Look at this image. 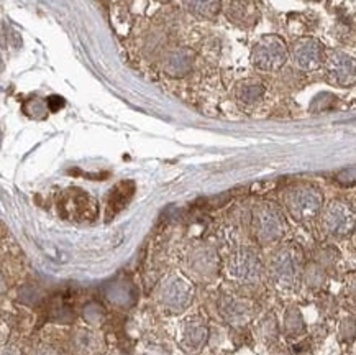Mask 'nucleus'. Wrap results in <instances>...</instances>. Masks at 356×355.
Returning a JSON list of instances; mask_svg holds the SVG:
<instances>
[{
    "instance_id": "nucleus-13",
    "label": "nucleus",
    "mask_w": 356,
    "mask_h": 355,
    "mask_svg": "<svg viewBox=\"0 0 356 355\" xmlns=\"http://www.w3.org/2000/svg\"><path fill=\"white\" fill-rule=\"evenodd\" d=\"M182 6L194 17L213 20L222 10V0H182Z\"/></svg>"
},
{
    "instance_id": "nucleus-14",
    "label": "nucleus",
    "mask_w": 356,
    "mask_h": 355,
    "mask_svg": "<svg viewBox=\"0 0 356 355\" xmlns=\"http://www.w3.org/2000/svg\"><path fill=\"white\" fill-rule=\"evenodd\" d=\"M236 99L245 106H254L263 99L264 86L258 79H243L235 89Z\"/></svg>"
},
{
    "instance_id": "nucleus-18",
    "label": "nucleus",
    "mask_w": 356,
    "mask_h": 355,
    "mask_svg": "<svg viewBox=\"0 0 356 355\" xmlns=\"http://www.w3.org/2000/svg\"><path fill=\"white\" fill-rule=\"evenodd\" d=\"M302 327H304V322L298 309H289L286 314V329L292 332V334H294V332L298 334Z\"/></svg>"
},
{
    "instance_id": "nucleus-12",
    "label": "nucleus",
    "mask_w": 356,
    "mask_h": 355,
    "mask_svg": "<svg viewBox=\"0 0 356 355\" xmlns=\"http://www.w3.org/2000/svg\"><path fill=\"white\" fill-rule=\"evenodd\" d=\"M135 193V184L131 181H123V183L117 184L115 188L111 191L108 196V216H115L117 212H120L127 204L130 203V199L134 198Z\"/></svg>"
},
{
    "instance_id": "nucleus-8",
    "label": "nucleus",
    "mask_w": 356,
    "mask_h": 355,
    "mask_svg": "<svg viewBox=\"0 0 356 355\" xmlns=\"http://www.w3.org/2000/svg\"><path fill=\"white\" fill-rule=\"evenodd\" d=\"M193 298V286L184 281L181 276H172L164 283L161 290V299L168 308L184 309Z\"/></svg>"
},
{
    "instance_id": "nucleus-4",
    "label": "nucleus",
    "mask_w": 356,
    "mask_h": 355,
    "mask_svg": "<svg viewBox=\"0 0 356 355\" xmlns=\"http://www.w3.org/2000/svg\"><path fill=\"white\" fill-rule=\"evenodd\" d=\"M323 66H325L327 79L335 86H351L355 83V61L346 53L325 52L323 54Z\"/></svg>"
},
{
    "instance_id": "nucleus-22",
    "label": "nucleus",
    "mask_w": 356,
    "mask_h": 355,
    "mask_svg": "<svg viewBox=\"0 0 356 355\" xmlns=\"http://www.w3.org/2000/svg\"><path fill=\"white\" fill-rule=\"evenodd\" d=\"M156 2H159V3H170L171 0H156Z\"/></svg>"
},
{
    "instance_id": "nucleus-17",
    "label": "nucleus",
    "mask_w": 356,
    "mask_h": 355,
    "mask_svg": "<svg viewBox=\"0 0 356 355\" xmlns=\"http://www.w3.org/2000/svg\"><path fill=\"white\" fill-rule=\"evenodd\" d=\"M95 344H97V339L92 332L88 331H79L77 332V338H76V347L82 350V352H90L94 350Z\"/></svg>"
},
{
    "instance_id": "nucleus-7",
    "label": "nucleus",
    "mask_w": 356,
    "mask_h": 355,
    "mask_svg": "<svg viewBox=\"0 0 356 355\" xmlns=\"http://www.w3.org/2000/svg\"><path fill=\"white\" fill-rule=\"evenodd\" d=\"M323 226L332 235H346L353 229L355 216L346 204L333 203L323 216Z\"/></svg>"
},
{
    "instance_id": "nucleus-2",
    "label": "nucleus",
    "mask_w": 356,
    "mask_h": 355,
    "mask_svg": "<svg viewBox=\"0 0 356 355\" xmlns=\"http://www.w3.org/2000/svg\"><path fill=\"white\" fill-rule=\"evenodd\" d=\"M322 193L309 184L296 186L286 194V206L298 221H309L322 209Z\"/></svg>"
},
{
    "instance_id": "nucleus-16",
    "label": "nucleus",
    "mask_w": 356,
    "mask_h": 355,
    "mask_svg": "<svg viewBox=\"0 0 356 355\" xmlns=\"http://www.w3.org/2000/svg\"><path fill=\"white\" fill-rule=\"evenodd\" d=\"M222 311L227 316V320L238 321V320H243L246 316V313H248V306L241 301H235V299H225V301L222 303Z\"/></svg>"
},
{
    "instance_id": "nucleus-10",
    "label": "nucleus",
    "mask_w": 356,
    "mask_h": 355,
    "mask_svg": "<svg viewBox=\"0 0 356 355\" xmlns=\"http://www.w3.org/2000/svg\"><path fill=\"white\" fill-rule=\"evenodd\" d=\"M228 270H230L238 280L251 281L257 280L259 276V270H261V265H259L258 257L254 253H251L250 250H243V252L236 253L234 260L228 265Z\"/></svg>"
},
{
    "instance_id": "nucleus-6",
    "label": "nucleus",
    "mask_w": 356,
    "mask_h": 355,
    "mask_svg": "<svg viewBox=\"0 0 356 355\" xmlns=\"http://www.w3.org/2000/svg\"><path fill=\"white\" fill-rule=\"evenodd\" d=\"M228 22L240 29H253L259 20V7L257 0H228L225 6Z\"/></svg>"
},
{
    "instance_id": "nucleus-23",
    "label": "nucleus",
    "mask_w": 356,
    "mask_h": 355,
    "mask_svg": "<svg viewBox=\"0 0 356 355\" xmlns=\"http://www.w3.org/2000/svg\"><path fill=\"white\" fill-rule=\"evenodd\" d=\"M2 290H3V281L0 278V293H2Z\"/></svg>"
},
{
    "instance_id": "nucleus-21",
    "label": "nucleus",
    "mask_w": 356,
    "mask_h": 355,
    "mask_svg": "<svg viewBox=\"0 0 356 355\" xmlns=\"http://www.w3.org/2000/svg\"><path fill=\"white\" fill-rule=\"evenodd\" d=\"M35 355H56V352H53L51 349H47V347H44V349H40L38 352H36Z\"/></svg>"
},
{
    "instance_id": "nucleus-20",
    "label": "nucleus",
    "mask_w": 356,
    "mask_h": 355,
    "mask_svg": "<svg viewBox=\"0 0 356 355\" xmlns=\"http://www.w3.org/2000/svg\"><path fill=\"white\" fill-rule=\"evenodd\" d=\"M0 355H20V352H18L17 349H3L2 352H0Z\"/></svg>"
},
{
    "instance_id": "nucleus-9",
    "label": "nucleus",
    "mask_w": 356,
    "mask_h": 355,
    "mask_svg": "<svg viewBox=\"0 0 356 355\" xmlns=\"http://www.w3.org/2000/svg\"><path fill=\"white\" fill-rule=\"evenodd\" d=\"M194 53L189 48H175L164 54L163 71L170 77L187 76L193 70Z\"/></svg>"
},
{
    "instance_id": "nucleus-11",
    "label": "nucleus",
    "mask_w": 356,
    "mask_h": 355,
    "mask_svg": "<svg viewBox=\"0 0 356 355\" xmlns=\"http://www.w3.org/2000/svg\"><path fill=\"white\" fill-rule=\"evenodd\" d=\"M271 268L277 280L291 281L298 273V258L292 250H280L273 258Z\"/></svg>"
},
{
    "instance_id": "nucleus-3",
    "label": "nucleus",
    "mask_w": 356,
    "mask_h": 355,
    "mask_svg": "<svg viewBox=\"0 0 356 355\" xmlns=\"http://www.w3.org/2000/svg\"><path fill=\"white\" fill-rule=\"evenodd\" d=\"M253 224L257 237L263 244L275 242L284 234V217L273 204H261L254 209Z\"/></svg>"
},
{
    "instance_id": "nucleus-1",
    "label": "nucleus",
    "mask_w": 356,
    "mask_h": 355,
    "mask_svg": "<svg viewBox=\"0 0 356 355\" xmlns=\"http://www.w3.org/2000/svg\"><path fill=\"white\" fill-rule=\"evenodd\" d=\"M287 56H289V52H287L284 40L281 36L264 35L253 47L251 61L258 70L273 72L281 70L286 65Z\"/></svg>"
},
{
    "instance_id": "nucleus-15",
    "label": "nucleus",
    "mask_w": 356,
    "mask_h": 355,
    "mask_svg": "<svg viewBox=\"0 0 356 355\" xmlns=\"http://www.w3.org/2000/svg\"><path fill=\"white\" fill-rule=\"evenodd\" d=\"M194 268H197L199 271L202 273H209L216 268V255H213L212 250L207 248H200L195 252L194 255Z\"/></svg>"
},
{
    "instance_id": "nucleus-19",
    "label": "nucleus",
    "mask_w": 356,
    "mask_h": 355,
    "mask_svg": "<svg viewBox=\"0 0 356 355\" xmlns=\"http://www.w3.org/2000/svg\"><path fill=\"white\" fill-rule=\"evenodd\" d=\"M186 339H187V342L193 344V345L202 344V340L205 339V327L197 326V324L191 326L186 332Z\"/></svg>"
},
{
    "instance_id": "nucleus-5",
    "label": "nucleus",
    "mask_w": 356,
    "mask_h": 355,
    "mask_svg": "<svg viewBox=\"0 0 356 355\" xmlns=\"http://www.w3.org/2000/svg\"><path fill=\"white\" fill-rule=\"evenodd\" d=\"M323 54H325V48H323L322 42H318L314 36H302L292 45L294 65L302 71H314L321 68Z\"/></svg>"
}]
</instances>
